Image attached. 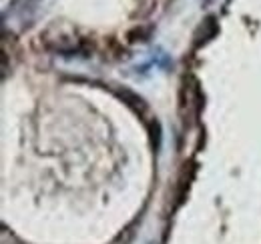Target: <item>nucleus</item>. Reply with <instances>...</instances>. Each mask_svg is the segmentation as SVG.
Listing matches in <instances>:
<instances>
[{"label":"nucleus","instance_id":"obj_1","mask_svg":"<svg viewBox=\"0 0 261 244\" xmlns=\"http://www.w3.org/2000/svg\"><path fill=\"white\" fill-rule=\"evenodd\" d=\"M199 90H197V84L193 80H185V86H183V108L187 106V116L193 118L199 110Z\"/></svg>","mask_w":261,"mask_h":244}]
</instances>
